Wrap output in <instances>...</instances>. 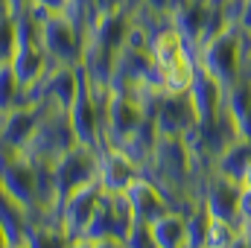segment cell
Returning <instances> with one entry per match:
<instances>
[{
    "label": "cell",
    "mask_w": 251,
    "mask_h": 248,
    "mask_svg": "<svg viewBox=\"0 0 251 248\" xmlns=\"http://www.w3.org/2000/svg\"><path fill=\"white\" fill-rule=\"evenodd\" d=\"M251 53V35L237 29V26H225L216 35L204 38L196 50V64L222 85V91H228L240 76H243V59Z\"/></svg>",
    "instance_id": "6da1fadb"
},
{
    "label": "cell",
    "mask_w": 251,
    "mask_h": 248,
    "mask_svg": "<svg viewBox=\"0 0 251 248\" xmlns=\"http://www.w3.org/2000/svg\"><path fill=\"white\" fill-rule=\"evenodd\" d=\"M97 173H100V152L94 146H70L62 158L53 161V178H56V210L64 198L79 190V187L97 181Z\"/></svg>",
    "instance_id": "7a4b0ae2"
},
{
    "label": "cell",
    "mask_w": 251,
    "mask_h": 248,
    "mask_svg": "<svg viewBox=\"0 0 251 248\" xmlns=\"http://www.w3.org/2000/svg\"><path fill=\"white\" fill-rule=\"evenodd\" d=\"M38 38L50 64H79L85 53V32L67 15H47L38 24Z\"/></svg>",
    "instance_id": "3957f363"
},
{
    "label": "cell",
    "mask_w": 251,
    "mask_h": 248,
    "mask_svg": "<svg viewBox=\"0 0 251 248\" xmlns=\"http://www.w3.org/2000/svg\"><path fill=\"white\" fill-rule=\"evenodd\" d=\"M76 146V134L70 128V120H67V111H56V108H47V114L41 117V123L35 128L32 140L26 143V155L32 161H56L62 158L64 152Z\"/></svg>",
    "instance_id": "277c9868"
},
{
    "label": "cell",
    "mask_w": 251,
    "mask_h": 248,
    "mask_svg": "<svg viewBox=\"0 0 251 248\" xmlns=\"http://www.w3.org/2000/svg\"><path fill=\"white\" fill-rule=\"evenodd\" d=\"M76 70H79V88H76V97L67 108V120L76 134V143L100 149L102 146V114L91 97V85H88V76L82 70V62L76 64Z\"/></svg>",
    "instance_id": "5b68a950"
},
{
    "label": "cell",
    "mask_w": 251,
    "mask_h": 248,
    "mask_svg": "<svg viewBox=\"0 0 251 248\" xmlns=\"http://www.w3.org/2000/svg\"><path fill=\"white\" fill-rule=\"evenodd\" d=\"M143 120H146V111H143L140 99L128 91L111 88V99L102 114V146H117L128 134H134Z\"/></svg>",
    "instance_id": "8992f818"
},
{
    "label": "cell",
    "mask_w": 251,
    "mask_h": 248,
    "mask_svg": "<svg viewBox=\"0 0 251 248\" xmlns=\"http://www.w3.org/2000/svg\"><path fill=\"white\" fill-rule=\"evenodd\" d=\"M0 187L9 198H15L29 216L38 210V178H35V161L26 152H15L0 167Z\"/></svg>",
    "instance_id": "52a82bcc"
},
{
    "label": "cell",
    "mask_w": 251,
    "mask_h": 248,
    "mask_svg": "<svg viewBox=\"0 0 251 248\" xmlns=\"http://www.w3.org/2000/svg\"><path fill=\"white\" fill-rule=\"evenodd\" d=\"M47 108H50V105L21 102V105L9 108L6 114H0V143L9 146L12 152H24L26 143L32 140L38 123H41V117L47 114Z\"/></svg>",
    "instance_id": "ba28073f"
},
{
    "label": "cell",
    "mask_w": 251,
    "mask_h": 248,
    "mask_svg": "<svg viewBox=\"0 0 251 248\" xmlns=\"http://www.w3.org/2000/svg\"><path fill=\"white\" fill-rule=\"evenodd\" d=\"M199 201L210 213V219H225L237 225V196H240V181H231L219 173H207L199 187H196Z\"/></svg>",
    "instance_id": "9c48e42d"
},
{
    "label": "cell",
    "mask_w": 251,
    "mask_h": 248,
    "mask_svg": "<svg viewBox=\"0 0 251 248\" xmlns=\"http://www.w3.org/2000/svg\"><path fill=\"white\" fill-rule=\"evenodd\" d=\"M123 193H126V198H128V207H131L134 222H146L149 225L158 216H164L167 210H173L170 196L164 193V187L158 184L152 175H146V173H140Z\"/></svg>",
    "instance_id": "30bf717a"
},
{
    "label": "cell",
    "mask_w": 251,
    "mask_h": 248,
    "mask_svg": "<svg viewBox=\"0 0 251 248\" xmlns=\"http://www.w3.org/2000/svg\"><path fill=\"white\" fill-rule=\"evenodd\" d=\"M100 196H102L100 181H91V184L73 190L62 204H59L56 219H59V225L64 228V234H67L70 240L85 234V228H88V222H91V216H94V210H97Z\"/></svg>",
    "instance_id": "8fae6325"
},
{
    "label": "cell",
    "mask_w": 251,
    "mask_h": 248,
    "mask_svg": "<svg viewBox=\"0 0 251 248\" xmlns=\"http://www.w3.org/2000/svg\"><path fill=\"white\" fill-rule=\"evenodd\" d=\"M152 123H155L158 134L181 137L190 125L196 123V111L190 105L187 94H167V91H161L158 99H155V108H152Z\"/></svg>",
    "instance_id": "7c38bea8"
},
{
    "label": "cell",
    "mask_w": 251,
    "mask_h": 248,
    "mask_svg": "<svg viewBox=\"0 0 251 248\" xmlns=\"http://www.w3.org/2000/svg\"><path fill=\"white\" fill-rule=\"evenodd\" d=\"M38 88H41L44 105H50L56 111H67L70 102H73V97H76V88H79V70H76V64H50L47 73L41 76Z\"/></svg>",
    "instance_id": "4fadbf2b"
},
{
    "label": "cell",
    "mask_w": 251,
    "mask_h": 248,
    "mask_svg": "<svg viewBox=\"0 0 251 248\" xmlns=\"http://www.w3.org/2000/svg\"><path fill=\"white\" fill-rule=\"evenodd\" d=\"M100 173L97 181L102 187V193H123L140 175V167L134 161H128L117 146H100Z\"/></svg>",
    "instance_id": "5bb4252c"
},
{
    "label": "cell",
    "mask_w": 251,
    "mask_h": 248,
    "mask_svg": "<svg viewBox=\"0 0 251 248\" xmlns=\"http://www.w3.org/2000/svg\"><path fill=\"white\" fill-rule=\"evenodd\" d=\"M207 12H210L207 0H190V3H184L181 9H176L170 15V26L181 35V41L193 53L199 50V44L207 35Z\"/></svg>",
    "instance_id": "9a60e30c"
},
{
    "label": "cell",
    "mask_w": 251,
    "mask_h": 248,
    "mask_svg": "<svg viewBox=\"0 0 251 248\" xmlns=\"http://www.w3.org/2000/svg\"><path fill=\"white\" fill-rule=\"evenodd\" d=\"M187 99L196 111V123H204L207 117H213L219 108H222V99H225V91L216 79H210L199 64H196V73H193V82L187 88Z\"/></svg>",
    "instance_id": "2e32d148"
},
{
    "label": "cell",
    "mask_w": 251,
    "mask_h": 248,
    "mask_svg": "<svg viewBox=\"0 0 251 248\" xmlns=\"http://www.w3.org/2000/svg\"><path fill=\"white\" fill-rule=\"evenodd\" d=\"M199 125V137H201V152H204V158L213 164V158L222 152V149H228L240 134H237V128H234V120L228 117V111L225 108H219L213 117H207L204 123H196Z\"/></svg>",
    "instance_id": "e0dca14e"
},
{
    "label": "cell",
    "mask_w": 251,
    "mask_h": 248,
    "mask_svg": "<svg viewBox=\"0 0 251 248\" xmlns=\"http://www.w3.org/2000/svg\"><path fill=\"white\" fill-rule=\"evenodd\" d=\"M222 108L228 111V117L234 120V128L243 140H251V79L240 76L222 99Z\"/></svg>",
    "instance_id": "ac0fdd59"
},
{
    "label": "cell",
    "mask_w": 251,
    "mask_h": 248,
    "mask_svg": "<svg viewBox=\"0 0 251 248\" xmlns=\"http://www.w3.org/2000/svg\"><path fill=\"white\" fill-rule=\"evenodd\" d=\"M152 240L158 248H184L187 243V228H184V213L181 210H167L155 222H149Z\"/></svg>",
    "instance_id": "d6986e66"
},
{
    "label": "cell",
    "mask_w": 251,
    "mask_h": 248,
    "mask_svg": "<svg viewBox=\"0 0 251 248\" xmlns=\"http://www.w3.org/2000/svg\"><path fill=\"white\" fill-rule=\"evenodd\" d=\"M251 161V140L237 137L228 149H222L216 158H213V173L231 178V181H243V173Z\"/></svg>",
    "instance_id": "ffe728a7"
},
{
    "label": "cell",
    "mask_w": 251,
    "mask_h": 248,
    "mask_svg": "<svg viewBox=\"0 0 251 248\" xmlns=\"http://www.w3.org/2000/svg\"><path fill=\"white\" fill-rule=\"evenodd\" d=\"M26 225H29V213H26L15 198H9L6 190L0 187V228H3V234H6V240H9V243H21Z\"/></svg>",
    "instance_id": "44dd1931"
},
{
    "label": "cell",
    "mask_w": 251,
    "mask_h": 248,
    "mask_svg": "<svg viewBox=\"0 0 251 248\" xmlns=\"http://www.w3.org/2000/svg\"><path fill=\"white\" fill-rule=\"evenodd\" d=\"M207 222H210V213L204 210L201 201H196L187 213H184V228H187V243H184V248H201L204 246Z\"/></svg>",
    "instance_id": "7402d4cb"
},
{
    "label": "cell",
    "mask_w": 251,
    "mask_h": 248,
    "mask_svg": "<svg viewBox=\"0 0 251 248\" xmlns=\"http://www.w3.org/2000/svg\"><path fill=\"white\" fill-rule=\"evenodd\" d=\"M24 99V88L15 79V70L9 62H0V114H6L9 108L21 105Z\"/></svg>",
    "instance_id": "603a6c76"
},
{
    "label": "cell",
    "mask_w": 251,
    "mask_h": 248,
    "mask_svg": "<svg viewBox=\"0 0 251 248\" xmlns=\"http://www.w3.org/2000/svg\"><path fill=\"white\" fill-rule=\"evenodd\" d=\"M243 234L234 222H225V219H210L207 222V234H204V246L201 248H228L234 243V237Z\"/></svg>",
    "instance_id": "cb8c5ba5"
},
{
    "label": "cell",
    "mask_w": 251,
    "mask_h": 248,
    "mask_svg": "<svg viewBox=\"0 0 251 248\" xmlns=\"http://www.w3.org/2000/svg\"><path fill=\"white\" fill-rule=\"evenodd\" d=\"M18 47V21L15 15L3 12L0 15V62H9Z\"/></svg>",
    "instance_id": "d4e9b609"
},
{
    "label": "cell",
    "mask_w": 251,
    "mask_h": 248,
    "mask_svg": "<svg viewBox=\"0 0 251 248\" xmlns=\"http://www.w3.org/2000/svg\"><path fill=\"white\" fill-rule=\"evenodd\" d=\"M64 9H67V0H29L26 15L35 18V21L41 24L47 15H62ZM21 15H24V12H21Z\"/></svg>",
    "instance_id": "484cf974"
},
{
    "label": "cell",
    "mask_w": 251,
    "mask_h": 248,
    "mask_svg": "<svg viewBox=\"0 0 251 248\" xmlns=\"http://www.w3.org/2000/svg\"><path fill=\"white\" fill-rule=\"evenodd\" d=\"M123 246L126 248H158L146 222H134V225L128 228V234L123 237Z\"/></svg>",
    "instance_id": "4316f807"
},
{
    "label": "cell",
    "mask_w": 251,
    "mask_h": 248,
    "mask_svg": "<svg viewBox=\"0 0 251 248\" xmlns=\"http://www.w3.org/2000/svg\"><path fill=\"white\" fill-rule=\"evenodd\" d=\"M251 222V187L240 184V196H237V228L246 231Z\"/></svg>",
    "instance_id": "83f0119b"
},
{
    "label": "cell",
    "mask_w": 251,
    "mask_h": 248,
    "mask_svg": "<svg viewBox=\"0 0 251 248\" xmlns=\"http://www.w3.org/2000/svg\"><path fill=\"white\" fill-rule=\"evenodd\" d=\"M140 9H146L152 15H167L170 18V0H143Z\"/></svg>",
    "instance_id": "f1b7e54d"
},
{
    "label": "cell",
    "mask_w": 251,
    "mask_h": 248,
    "mask_svg": "<svg viewBox=\"0 0 251 248\" xmlns=\"http://www.w3.org/2000/svg\"><path fill=\"white\" fill-rule=\"evenodd\" d=\"M91 6L97 12H117L120 9V0H91Z\"/></svg>",
    "instance_id": "f546056e"
},
{
    "label": "cell",
    "mask_w": 251,
    "mask_h": 248,
    "mask_svg": "<svg viewBox=\"0 0 251 248\" xmlns=\"http://www.w3.org/2000/svg\"><path fill=\"white\" fill-rule=\"evenodd\" d=\"M94 248H126V246L117 237H102V240H94Z\"/></svg>",
    "instance_id": "4dcf8cb0"
},
{
    "label": "cell",
    "mask_w": 251,
    "mask_h": 248,
    "mask_svg": "<svg viewBox=\"0 0 251 248\" xmlns=\"http://www.w3.org/2000/svg\"><path fill=\"white\" fill-rule=\"evenodd\" d=\"M237 29H243V32L251 35V0H246V9H243V18H240V26Z\"/></svg>",
    "instance_id": "1f68e13d"
},
{
    "label": "cell",
    "mask_w": 251,
    "mask_h": 248,
    "mask_svg": "<svg viewBox=\"0 0 251 248\" xmlns=\"http://www.w3.org/2000/svg\"><path fill=\"white\" fill-rule=\"evenodd\" d=\"M26 6H29V0H6L9 15H21V12H26Z\"/></svg>",
    "instance_id": "d6a6232c"
},
{
    "label": "cell",
    "mask_w": 251,
    "mask_h": 248,
    "mask_svg": "<svg viewBox=\"0 0 251 248\" xmlns=\"http://www.w3.org/2000/svg\"><path fill=\"white\" fill-rule=\"evenodd\" d=\"M67 248H94V240H88V237H73Z\"/></svg>",
    "instance_id": "836d02e7"
},
{
    "label": "cell",
    "mask_w": 251,
    "mask_h": 248,
    "mask_svg": "<svg viewBox=\"0 0 251 248\" xmlns=\"http://www.w3.org/2000/svg\"><path fill=\"white\" fill-rule=\"evenodd\" d=\"M140 3H143V0H120V9H123L126 15H131V12L140 9Z\"/></svg>",
    "instance_id": "e575fe53"
},
{
    "label": "cell",
    "mask_w": 251,
    "mask_h": 248,
    "mask_svg": "<svg viewBox=\"0 0 251 248\" xmlns=\"http://www.w3.org/2000/svg\"><path fill=\"white\" fill-rule=\"evenodd\" d=\"M228 248H251V240H249V234H237L234 237V243Z\"/></svg>",
    "instance_id": "d590c367"
},
{
    "label": "cell",
    "mask_w": 251,
    "mask_h": 248,
    "mask_svg": "<svg viewBox=\"0 0 251 248\" xmlns=\"http://www.w3.org/2000/svg\"><path fill=\"white\" fill-rule=\"evenodd\" d=\"M240 184L251 187V161H249V167H246V173H243V181H240Z\"/></svg>",
    "instance_id": "8d00e7d4"
},
{
    "label": "cell",
    "mask_w": 251,
    "mask_h": 248,
    "mask_svg": "<svg viewBox=\"0 0 251 248\" xmlns=\"http://www.w3.org/2000/svg\"><path fill=\"white\" fill-rule=\"evenodd\" d=\"M9 246V240H6V234H3V228H0V248H6Z\"/></svg>",
    "instance_id": "74e56055"
},
{
    "label": "cell",
    "mask_w": 251,
    "mask_h": 248,
    "mask_svg": "<svg viewBox=\"0 0 251 248\" xmlns=\"http://www.w3.org/2000/svg\"><path fill=\"white\" fill-rule=\"evenodd\" d=\"M6 248H26V246H24V243H9Z\"/></svg>",
    "instance_id": "f35d334b"
},
{
    "label": "cell",
    "mask_w": 251,
    "mask_h": 248,
    "mask_svg": "<svg viewBox=\"0 0 251 248\" xmlns=\"http://www.w3.org/2000/svg\"><path fill=\"white\" fill-rule=\"evenodd\" d=\"M243 234H249V240H251V222H249V228H246V231H243Z\"/></svg>",
    "instance_id": "ab89813d"
},
{
    "label": "cell",
    "mask_w": 251,
    "mask_h": 248,
    "mask_svg": "<svg viewBox=\"0 0 251 248\" xmlns=\"http://www.w3.org/2000/svg\"><path fill=\"white\" fill-rule=\"evenodd\" d=\"M207 3H216V6H219V3H222V0H207Z\"/></svg>",
    "instance_id": "60d3db41"
}]
</instances>
